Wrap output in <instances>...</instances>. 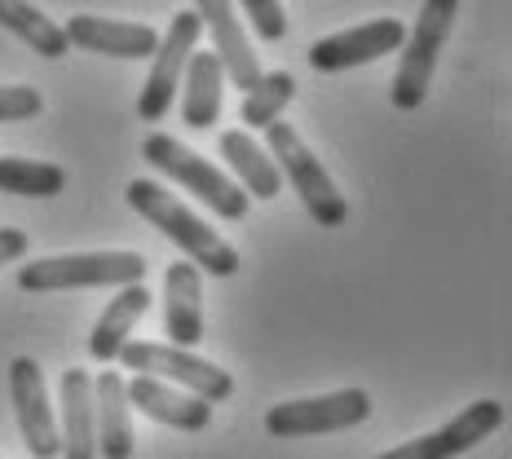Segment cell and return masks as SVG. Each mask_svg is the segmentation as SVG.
Returning <instances> with one entry per match:
<instances>
[{
    "label": "cell",
    "mask_w": 512,
    "mask_h": 459,
    "mask_svg": "<svg viewBox=\"0 0 512 459\" xmlns=\"http://www.w3.org/2000/svg\"><path fill=\"white\" fill-rule=\"evenodd\" d=\"M504 420H508V411L499 407L495 398H482V402H473V407H464L451 424H442V429H433L424 437H411V442L389 446V451H380L376 459H455V455L473 451L477 442H486L490 433H499Z\"/></svg>",
    "instance_id": "9c48e42d"
},
{
    "label": "cell",
    "mask_w": 512,
    "mask_h": 459,
    "mask_svg": "<svg viewBox=\"0 0 512 459\" xmlns=\"http://www.w3.org/2000/svg\"><path fill=\"white\" fill-rule=\"evenodd\" d=\"M62 459H98V442H93V376L84 367L62 371Z\"/></svg>",
    "instance_id": "e0dca14e"
},
{
    "label": "cell",
    "mask_w": 512,
    "mask_h": 459,
    "mask_svg": "<svg viewBox=\"0 0 512 459\" xmlns=\"http://www.w3.org/2000/svg\"><path fill=\"white\" fill-rule=\"evenodd\" d=\"M0 27L14 31L40 58H67V49H71L62 27L53 18H45V9H36L31 0H0Z\"/></svg>",
    "instance_id": "44dd1931"
},
{
    "label": "cell",
    "mask_w": 512,
    "mask_h": 459,
    "mask_svg": "<svg viewBox=\"0 0 512 459\" xmlns=\"http://www.w3.org/2000/svg\"><path fill=\"white\" fill-rule=\"evenodd\" d=\"M195 14L199 23H204L212 31V53H217L221 71L234 80V89L252 93L256 80L265 76L261 67H256V53L248 45V31H243V23L234 18V0H195Z\"/></svg>",
    "instance_id": "7c38bea8"
},
{
    "label": "cell",
    "mask_w": 512,
    "mask_h": 459,
    "mask_svg": "<svg viewBox=\"0 0 512 459\" xmlns=\"http://www.w3.org/2000/svg\"><path fill=\"white\" fill-rule=\"evenodd\" d=\"M265 151H270L274 168L292 181V190L301 195L305 212L318 221L323 230H340L349 221V204L345 195L336 190V181L327 177L323 159H314V151L301 142V133H296L292 124L274 120L270 128H265Z\"/></svg>",
    "instance_id": "3957f363"
},
{
    "label": "cell",
    "mask_w": 512,
    "mask_h": 459,
    "mask_svg": "<svg viewBox=\"0 0 512 459\" xmlns=\"http://www.w3.org/2000/svg\"><path fill=\"white\" fill-rule=\"evenodd\" d=\"M151 309V287L146 283H133V287H120L111 305L102 309V318L93 323V336H89V358L111 367L120 358V349L128 345V332L137 327V318Z\"/></svg>",
    "instance_id": "ac0fdd59"
},
{
    "label": "cell",
    "mask_w": 512,
    "mask_h": 459,
    "mask_svg": "<svg viewBox=\"0 0 512 459\" xmlns=\"http://www.w3.org/2000/svg\"><path fill=\"white\" fill-rule=\"evenodd\" d=\"M45 111V98L31 84H0V124L31 120V115Z\"/></svg>",
    "instance_id": "d4e9b609"
},
{
    "label": "cell",
    "mask_w": 512,
    "mask_h": 459,
    "mask_svg": "<svg viewBox=\"0 0 512 459\" xmlns=\"http://www.w3.org/2000/svg\"><path fill=\"white\" fill-rule=\"evenodd\" d=\"M407 40V27L398 18H371L362 27H349V31H336L327 40H314L309 45V67L314 71H349L358 62H376L384 53L402 49Z\"/></svg>",
    "instance_id": "8fae6325"
},
{
    "label": "cell",
    "mask_w": 512,
    "mask_h": 459,
    "mask_svg": "<svg viewBox=\"0 0 512 459\" xmlns=\"http://www.w3.org/2000/svg\"><path fill=\"white\" fill-rule=\"evenodd\" d=\"M204 287H199V270L190 261L168 265L164 274V327L173 349H195L204 340Z\"/></svg>",
    "instance_id": "2e32d148"
},
{
    "label": "cell",
    "mask_w": 512,
    "mask_h": 459,
    "mask_svg": "<svg viewBox=\"0 0 512 459\" xmlns=\"http://www.w3.org/2000/svg\"><path fill=\"white\" fill-rule=\"evenodd\" d=\"M124 393H128V407H137L151 420L168 424V429H181V433H204L212 424V407L195 393L177 389V384H164L155 376H133L124 380Z\"/></svg>",
    "instance_id": "5bb4252c"
},
{
    "label": "cell",
    "mask_w": 512,
    "mask_h": 459,
    "mask_svg": "<svg viewBox=\"0 0 512 459\" xmlns=\"http://www.w3.org/2000/svg\"><path fill=\"white\" fill-rule=\"evenodd\" d=\"M115 362H124L133 376H155L164 384H177V389L204 398L208 407H217V402H226L234 393V376H230V371L217 367V362H208V358H195L190 349L155 345V340H128Z\"/></svg>",
    "instance_id": "8992f818"
},
{
    "label": "cell",
    "mask_w": 512,
    "mask_h": 459,
    "mask_svg": "<svg viewBox=\"0 0 512 459\" xmlns=\"http://www.w3.org/2000/svg\"><path fill=\"white\" fill-rule=\"evenodd\" d=\"M62 36H67V45L106 53V58H155L159 49V31L151 23H115V18H98V14L67 18Z\"/></svg>",
    "instance_id": "4fadbf2b"
},
{
    "label": "cell",
    "mask_w": 512,
    "mask_h": 459,
    "mask_svg": "<svg viewBox=\"0 0 512 459\" xmlns=\"http://www.w3.org/2000/svg\"><path fill=\"white\" fill-rule=\"evenodd\" d=\"M296 98V80L287 76V71H270V76L256 80V89L243 98V111L239 120L248 128H270L274 120L283 115V106Z\"/></svg>",
    "instance_id": "603a6c76"
},
{
    "label": "cell",
    "mask_w": 512,
    "mask_h": 459,
    "mask_svg": "<svg viewBox=\"0 0 512 459\" xmlns=\"http://www.w3.org/2000/svg\"><path fill=\"white\" fill-rule=\"evenodd\" d=\"M371 420V393L367 389H336L323 398H296L279 402L265 411V429L274 437H318V433H340L354 424Z\"/></svg>",
    "instance_id": "52a82bcc"
},
{
    "label": "cell",
    "mask_w": 512,
    "mask_h": 459,
    "mask_svg": "<svg viewBox=\"0 0 512 459\" xmlns=\"http://www.w3.org/2000/svg\"><path fill=\"white\" fill-rule=\"evenodd\" d=\"M27 248H31L27 230H18V226H0V265H9V261H18V256H27Z\"/></svg>",
    "instance_id": "484cf974"
},
{
    "label": "cell",
    "mask_w": 512,
    "mask_h": 459,
    "mask_svg": "<svg viewBox=\"0 0 512 459\" xmlns=\"http://www.w3.org/2000/svg\"><path fill=\"white\" fill-rule=\"evenodd\" d=\"M142 155H146V164H151V168H159L164 177L181 181L190 195L204 199L217 217H226V221H243V217H248V195H243V186H234L226 173H217V164H208L199 151L181 146L177 137L151 133L142 142Z\"/></svg>",
    "instance_id": "277c9868"
},
{
    "label": "cell",
    "mask_w": 512,
    "mask_h": 459,
    "mask_svg": "<svg viewBox=\"0 0 512 459\" xmlns=\"http://www.w3.org/2000/svg\"><path fill=\"white\" fill-rule=\"evenodd\" d=\"M455 14H460V0H424L420 5V18H415V27L407 31V40H402L407 53H402V67H398L393 89H389V98L398 111H420L424 98H429L437 53H442L446 36H451Z\"/></svg>",
    "instance_id": "5b68a950"
},
{
    "label": "cell",
    "mask_w": 512,
    "mask_h": 459,
    "mask_svg": "<svg viewBox=\"0 0 512 459\" xmlns=\"http://www.w3.org/2000/svg\"><path fill=\"white\" fill-rule=\"evenodd\" d=\"M128 204H133V212H142L168 243H177V248L190 256L195 270H208L212 279L239 274V252H234L208 221H199L190 208H181V199L168 195L159 181H146V177L128 181Z\"/></svg>",
    "instance_id": "6da1fadb"
},
{
    "label": "cell",
    "mask_w": 512,
    "mask_h": 459,
    "mask_svg": "<svg viewBox=\"0 0 512 459\" xmlns=\"http://www.w3.org/2000/svg\"><path fill=\"white\" fill-rule=\"evenodd\" d=\"M199 36H204V23H199L195 9H181L168 23V36H159L151 76L142 84V98H137V115L146 124H159L168 111H173V98L181 89V71H186L190 53L199 49Z\"/></svg>",
    "instance_id": "ba28073f"
},
{
    "label": "cell",
    "mask_w": 512,
    "mask_h": 459,
    "mask_svg": "<svg viewBox=\"0 0 512 459\" xmlns=\"http://www.w3.org/2000/svg\"><path fill=\"white\" fill-rule=\"evenodd\" d=\"M9 398H14L23 446L36 459H53L62 451V437H58V415L49 407V389H45V376H40L36 358L23 354V358L9 362Z\"/></svg>",
    "instance_id": "30bf717a"
},
{
    "label": "cell",
    "mask_w": 512,
    "mask_h": 459,
    "mask_svg": "<svg viewBox=\"0 0 512 459\" xmlns=\"http://www.w3.org/2000/svg\"><path fill=\"white\" fill-rule=\"evenodd\" d=\"M221 155H226V164L234 168V177L243 181V195H256V199H279L283 195V173L274 168V159L265 146L252 142V133H243V128H230V133H221Z\"/></svg>",
    "instance_id": "d6986e66"
},
{
    "label": "cell",
    "mask_w": 512,
    "mask_h": 459,
    "mask_svg": "<svg viewBox=\"0 0 512 459\" xmlns=\"http://www.w3.org/2000/svg\"><path fill=\"white\" fill-rule=\"evenodd\" d=\"M0 190L18 199H53L67 190V173L58 164H45V159L0 155Z\"/></svg>",
    "instance_id": "7402d4cb"
},
{
    "label": "cell",
    "mask_w": 512,
    "mask_h": 459,
    "mask_svg": "<svg viewBox=\"0 0 512 459\" xmlns=\"http://www.w3.org/2000/svg\"><path fill=\"white\" fill-rule=\"evenodd\" d=\"M239 9L248 14L252 31L261 40H283L287 36V14H283V0H239Z\"/></svg>",
    "instance_id": "cb8c5ba5"
},
{
    "label": "cell",
    "mask_w": 512,
    "mask_h": 459,
    "mask_svg": "<svg viewBox=\"0 0 512 459\" xmlns=\"http://www.w3.org/2000/svg\"><path fill=\"white\" fill-rule=\"evenodd\" d=\"M221 89H226V71H221L217 53H190L186 62V93H181V120L190 128H212L221 115Z\"/></svg>",
    "instance_id": "ffe728a7"
},
{
    "label": "cell",
    "mask_w": 512,
    "mask_h": 459,
    "mask_svg": "<svg viewBox=\"0 0 512 459\" xmlns=\"http://www.w3.org/2000/svg\"><path fill=\"white\" fill-rule=\"evenodd\" d=\"M146 283L142 252H67L40 256L18 270L23 292H76V287H133Z\"/></svg>",
    "instance_id": "7a4b0ae2"
},
{
    "label": "cell",
    "mask_w": 512,
    "mask_h": 459,
    "mask_svg": "<svg viewBox=\"0 0 512 459\" xmlns=\"http://www.w3.org/2000/svg\"><path fill=\"white\" fill-rule=\"evenodd\" d=\"M128 393L120 371H98L93 376V442H98L102 459H133L137 451V433H133V415H128Z\"/></svg>",
    "instance_id": "9a60e30c"
}]
</instances>
